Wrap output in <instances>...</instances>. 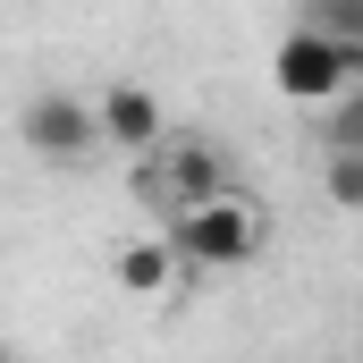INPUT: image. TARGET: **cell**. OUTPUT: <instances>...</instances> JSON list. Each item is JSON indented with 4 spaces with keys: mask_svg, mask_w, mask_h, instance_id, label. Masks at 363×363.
Returning <instances> with one entry per match:
<instances>
[{
    "mask_svg": "<svg viewBox=\"0 0 363 363\" xmlns=\"http://www.w3.org/2000/svg\"><path fill=\"white\" fill-rule=\"evenodd\" d=\"M321 144L330 152H363V85H347L330 101V118H321Z\"/></svg>",
    "mask_w": 363,
    "mask_h": 363,
    "instance_id": "7",
    "label": "cell"
},
{
    "mask_svg": "<svg viewBox=\"0 0 363 363\" xmlns=\"http://www.w3.org/2000/svg\"><path fill=\"white\" fill-rule=\"evenodd\" d=\"M321 186H330L338 211H363V152H330L321 161Z\"/></svg>",
    "mask_w": 363,
    "mask_h": 363,
    "instance_id": "9",
    "label": "cell"
},
{
    "mask_svg": "<svg viewBox=\"0 0 363 363\" xmlns=\"http://www.w3.org/2000/svg\"><path fill=\"white\" fill-rule=\"evenodd\" d=\"M304 26H321L330 43H363V0H304Z\"/></svg>",
    "mask_w": 363,
    "mask_h": 363,
    "instance_id": "8",
    "label": "cell"
},
{
    "mask_svg": "<svg viewBox=\"0 0 363 363\" xmlns=\"http://www.w3.org/2000/svg\"><path fill=\"white\" fill-rule=\"evenodd\" d=\"M93 127H101V144H110V152L144 161V152H161V135H169V110H161V93H152V85L118 77V85H101V93H93Z\"/></svg>",
    "mask_w": 363,
    "mask_h": 363,
    "instance_id": "5",
    "label": "cell"
},
{
    "mask_svg": "<svg viewBox=\"0 0 363 363\" xmlns=\"http://www.w3.org/2000/svg\"><path fill=\"white\" fill-rule=\"evenodd\" d=\"M118 287L127 296H161L169 279H178V254H169V237H144V245H118Z\"/></svg>",
    "mask_w": 363,
    "mask_h": 363,
    "instance_id": "6",
    "label": "cell"
},
{
    "mask_svg": "<svg viewBox=\"0 0 363 363\" xmlns=\"http://www.w3.org/2000/svg\"><path fill=\"white\" fill-rule=\"evenodd\" d=\"M135 186H144V203H152L161 220H178L186 203L228 194V152H220V144H203V135H161V152H144V161H135Z\"/></svg>",
    "mask_w": 363,
    "mask_h": 363,
    "instance_id": "3",
    "label": "cell"
},
{
    "mask_svg": "<svg viewBox=\"0 0 363 363\" xmlns=\"http://www.w3.org/2000/svg\"><path fill=\"white\" fill-rule=\"evenodd\" d=\"M17 144L34 152V161H51V169H68V161H85V152H101V127H93V101L68 85L34 93L26 110H17Z\"/></svg>",
    "mask_w": 363,
    "mask_h": 363,
    "instance_id": "4",
    "label": "cell"
},
{
    "mask_svg": "<svg viewBox=\"0 0 363 363\" xmlns=\"http://www.w3.org/2000/svg\"><path fill=\"white\" fill-rule=\"evenodd\" d=\"M0 363H9V355H0Z\"/></svg>",
    "mask_w": 363,
    "mask_h": 363,
    "instance_id": "10",
    "label": "cell"
},
{
    "mask_svg": "<svg viewBox=\"0 0 363 363\" xmlns=\"http://www.w3.org/2000/svg\"><path fill=\"white\" fill-rule=\"evenodd\" d=\"M271 85L296 110H330L347 85H363V43H330L321 26H287L271 51Z\"/></svg>",
    "mask_w": 363,
    "mask_h": 363,
    "instance_id": "2",
    "label": "cell"
},
{
    "mask_svg": "<svg viewBox=\"0 0 363 363\" xmlns=\"http://www.w3.org/2000/svg\"><path fill=\"white\" fill-rule=\"evenodd\" d=\"M169 254H178V271H245V262L262 254V220H254V203L228 186V194L186 203L178 220H169Z\"/></svg>",
    "mask_w": 363,
    "mask_h": 363,
    "instance_id": "1",
    "label": "cell"
}]
</instances>
